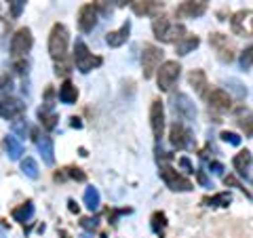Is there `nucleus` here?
I'll use <instances>...</instances> for the list:
<instances>
[{"instance_id":"1","label":"nucleus","mask_w":253,"mask_h":238,"mask_svg":"<svg viewBox=\"0 0 253 238\" xmlns=\"http://www.w3.org/2000/svg\"><path fill=\"white\" fill-rule=\"evenodd\" d=\"M152 32L158 40L163 42H179L186 36V28L181 23H171L167 15H154L152 19Z\"/></svg>"},{"instance_id":"2","label":"nucleus","mask_w":253,"mask_h":238,"mask_svg":"<svg viewBox=\"0 0 253 238\" xmlns=\"http://www.w3.org/2000/svg\"><path fill=\"white\" fill-rule=\"evenodd\" d=\"M68 40H70V36H68L66 26H63V23H55V26L51 28V34H49V55L55 61L66 57Z\"/></svg>"},{"instance_id":"3","label":"nucleus","mask_w":253,"mask_h":238,"mask_svg":"<svg viewBox=\"0 0 253 238\" xmlns=\"http://www.w3.org/2000/svg\"><path fill=\"white\" fill-rule=\"evenodd\" d=\"M26 114V104L21 99L13 97L9 91L0 89V116L6 118V120H15Z\"/></svg>"},{"instance_id":"4","label":"nucleus","mask_w":253,"mask_h":238,"mask_svg":"<svg viewBox=\"0 0 253 238\" xmlns=\"http://www.w3.org/2000/svg\"><path fill=\"white\" fill-rule=\"evenodd\" d=\"M74 63L83 74H86V72H91L93 68L101 66V57H95V55L89 51V46L84 44V40L78 38L76 44H74Z\"/></svg>"},{"instance_id":"5","label":"nucleus","mask_w":253,"mask_h":238,"mask_svg":"<svg viewBox=\"0 0 253 238\" xmlns=\"http://www.w3.org/2000/svg\"><path fill=\"white\" fill-rule=\"evenodd\" d=\"M181 74V66L177 61H163L161 68L156 72V82L161 91H171V86L177 82V78Z\"/></svg>"},{"instance_id":"6","label":"nucleus","mask_w":253,"mask_h":238,"mask_svg":"<svg viewBox=\"0 0 253 238\" xmlns=\"http://www.w3.org/2000/svg\"><path fill=\"white\" fill-rule=\"evenodd\" d=\"M163 49H158L156 44H144V53H141V72L144 78H152L154 72L161 68L163 63Z\"/></svg>"},{"instance_id":"7","label":"nucleus","mask_w":253,"mask_h":238,"mask_svg":"<svg viewBox=\"0 0 253 238\" xmlns=\"http://www.w3.org/2000/svg\"><path fill=\"white\" fill-rule=\"evenodd\" d=\"M161 177H163L165 184H167V188L173 190V192H190V190L194 188L192 181L188 177H184L181 173H177L169 164H161Z\"/></svg>"},{"instance_id":"8","label":"nucleus","mask_w":253,"mask_h":238,"mask_svg":"<svg viewBox=\"0 0 253 238\" xmlns=\"http://www.w3.org/2000/svg\"><path fill=\"white\" fill-rule=\"evenodd\" d=\"M209 44H211V49L215 51L217 59H219L221 63H232V61H234L236 53H234L232 42L228 40V36H224V34H219V32H215V34H211V36H209Z\"/></svg>"},{"instance_id":"9","label":"nucleus","mask_w":253,"mask_h":238,"mask_svg":"<svg viewBox=\"0 0 253 238\" xmlns=\"http://www.w3.org/2000/svg\"><path fill=\"white\" fill-rule=\"evenodd\" d=\"M32 44H34V38H32V30L30 28H21L13 34L11 38V55L13 57H26L32 51Z\"/></svg>"},{"instance_id":"10","label":"nucleus","mask_w":253,"mask_h":238,"mask_svg":"<svg viewBox=\"0 0 253 238\" xmlns=\"http://www.w3.org/2000/svg\"><path fill=\"white\" fill-rule=\"evenodd\" d=\"M230 28L236 36H253V11H236L230 19Z\"/></svg>"},{"instance_id":"11","label":"nucleus","mask_w":253,"mask_h":238,"mask_svg":"<svg viewBox=\"0 0 253 238\" xmlns=\"http://www.w3.org/2000/svg\"><path fill=\"white\" fill-rule=\"evenodd\" d=\"M171 104H173V112H175L181 120H194V118H196V108H194L192 99H190L186 93L173 95Z\"/></svg>"},{"instance_id":"12","label":"nucleus","mask_w":253,"mask_h":238,"mask_svg":"<svg viewBox=\"0 0 253 238\" xmlns=\"http://www.w3.org/2000/svg\"><path fill=\"white\" fill-rule=\"evenodd\" d=\"M150 129H152V135H154L156 141L163 137V131H165V108H163L161 99H154L152 104H150Z\"/></svg>"},{"instance_id":"13","label":"nucleus","mask_w":253,"mask_h":238,"mask_svg":"<svg viewBox=\"0 0 253 238\" xmlns=\"http://www.w3.org/2000/svg\"><path fill=\"white\" fill-rule=\"evenodd\" d=\"M232 108V99L224 89H213L209 95V112H215V114H224V112H230Z\"/></svg>"},{"instance_id":"14","label":"nucleus","mask_w":253,"mask_h":238,"mask_svg":"<svg viewBox=\"0 0 253 238\" xmlns=\"http://www.w3.org/2000/svg\"><path fill=\"white\" fill-rule=\"evenodd\" d=\"M205 13H207V4H205L203 0H184L175 9L177 17H190V19L203 17Z\"/></svg>"},{"instance_id":"15","label":"nucleus","mask_w":253,"mask_h":238,"mask_svg":"<svg viewBox=\"0 0 253 238\" xmlns=\"http://www.w3.org/2000/svg\"><path fill=\"white\" fill-rule=\"evenodd\" d=\"M169 141H171L173 148L184 150L190 146V141H192V133H190L181 122H173L171 129H169Z\"/></svg>"},{"instance_id":"16","label":"nucleus","mask_w":253,"mask_h":238,"mask_svg":"<svg viewBox=\"0 0 253 238\" xmlns=\"http://www.w3.org/2000/svg\"><path fill=\"white\" fill-rule=\"evenodd\" d=\"M34 135V141L38 146V152H41L44 164H53L55 162V146H53V139L49 135H38V131H32Z\"/></svg>"},{"instance_id":"17","label":"nucleus","mask_w":253,"mask_h":238,"mask_svg":"<svg viewBox=\"0 0 253 238\" xmlns=\"http://www.w3.org/2000/svg\"><path fill=\"white\" fill-rule=\"evenodd\" d=\"M95 26H97V9L93 4H84L78 11V28L83 32H93Z\"/></svg>"},{"instance_id":"18","label":"nucleus","mask_w":253,"mask_h":238,"mask_svg":"<svg viewBox=\"0 0 253 238\" xmlns=\"http://www.w3.org/2000/svg\"><path fill=\"white\" fill-rule=\"evenodd\" d=\"M129 34H131V21H125L118 30L108 32L106 42H108V46H112V49H118V46H123L126 40H129Z\"/></svg>"},{"instance_id":"19","label":"nucleus","mask_w":253,"mask_h":238,"mask_svg":"<svg viewBox=\"0 0 253 238\" xmlns=\"http://www.w3.org/2000/svg\"><path fill=\"white\" fill-rule=\"evenodd\" d=\"M232 166L236 169V173H239L241 177L247 179L249 177V171L253 169V156L249 150H243V152H239L234 158H232Z\"/></svg>"},{"instance_id":"20","label":"nucleus","mask_w":253,"mask_h":238,"mask_svg":"<svg viewBox=\"0 0 253 238\" xmlns=\"http://www.w3.org/2000/svg\"><path fill=\"white\" fill-rule=\"evenodd\" d=\"M131 11L139 15V17H144V15H154V11H158L163 6L161 0H131L129 2Z\"/></svg>"},{"instance_id":"21","label":"nucleus","mask_w":253,"mask_h":238,"mask_svg":"<svg viewBox=\"0 0 253 238\" xmlns=\"http://www.w3.org/2000/svg\"><path fill=\"white\" fill-rule=\"evenodd\" d=\"M188 82L190 86L196 91L199 97H207V91H209V82H207V76H205L203 70H192L188 74Z\"/></svg>"},{"instance_id":"22","label":"nucleus","mask_w":253,"mask_h":238,"mask_svg":"<svg viewBox=\"0 0 253 238\" xmlns=\"http://www.w3.org/2000/svg\"><path fill=\"white\" fill-rule=\"evenodd\" d=\"M76 99H78V89L72 84V80L66 78L63 84L59 86V101L66 106H72V104H76Z\"/></svg>"},{"instance_id":"23","label":"nucleus","mask_w":253,"mask_h":238,"mask_svg":"<svg viewBox=\"0 0 253 238\" xmlns=\"http://www.w3.org/2000/svg\"><path fill=\"white\" fill-rule=\"evenodd\" d=\"M199 44H201L199 36L196 34H186L179 42H175V49H177V55H188L190 51H194Z\"/></svg>"},{"instance_id":"24","label":"nucleus","mask_w":253,"mask_h":238,"mask_svg":"<svg viewBox=\"0 0 253 238\" xmlns=\"http://www.w3.org/2000/svg\"><path fill=\"white\" fill-rule=\"evenodd\" d=\"M32 215H34V202H32V200H26L23 204H19V207L13 209V219L19 221V224H26V221H30Z\"/></svg>"},{"instance_id":"25","label":"nucleus","mask_w":253,"mask_h":238,"mask_svg":"<svg viewBox=\"0 0 253 238\" xmlns=\"http://www.w3.org/2000/svg\"><path fill=\"white\" fill-rule=\"evenodd\" d=\"M4 148H6V152H9L11 160H19L21 154H23V146H21V141L15 137V135H6L4 137Z\"/></svg>"},{"instance_id":"26","label":"nucleus","mask_w":253,"mask_h":238,"mask_svg":"<svg viewBox=\"0 0 253 238\" xmlns=\"http://www.w3.org/2000/svg\"><path fill=\"white\" fill-rule=\"evenodd\" d=\"M99 204H101V198H99L97 188L89 186V188L84 190V207L89 209V211H97V209H99Z\"/></svg>"},{"instance_id":"27","label":"nucleus","mask_w":253,"mask_h":238,"mask_svg":"<svg viewBox=\"0 0 253 238\" xmlns=\"http://www.w3.org/2000/svg\"><path fill=\"white\" fill-rule=\"evenodd\" d=\"M38 118H41V124L44 126L46 131H53L55 126H57V114L55 112H51V110H44V108H41L38 110Z\"/></svg>"},{"instance_id":"28","label":"nucleus","mask_w":253,"mask_h":238,"mask_svg":"<svg viewBox=\"0 0 253 238\" xmlns=\"http://www.w3.org/2000/svg\"><path fill=\"white\" fill-rule=\"evenodd\" d=\"M205 204H209V207H228V204L232 202V194L230 192H219L211 198H205L203 200Z\"/></svg>"},{"instance_id":"29","label":"nucleus","mask_w":253,"mask_h":238,"mask_svg":"<svg viewBox=\"0 0 253 238\" xmlns=\"http://www.w3.org/2000/svg\"><path fill=\"white\" fill-rule=\"evenodd\" d=\"M21 171L26 173V175L30 177V179H38V175H41V171H38V164H36V160L34 158H23L21 160Z\"/></svg>"},{"instance_id":"30","label":"nucleus","mask_w":253,"mask_h":238,"mask_svg":"<svg viewBox=\"0 0 253 238\" xmlns=\"http://www.w3.org/2000/svg\"><path fill=\"white\" fill-rule=\"evenodd\" d=\"M165 228H167V217H165L163 211H156L154 215H152V230H154L158 236H163Z\"/></svg>"},{"instance_id":"31","label":"nucleus","mask_w":253,"mask_h":238,"mask_svg":"<svg viewBox=\"0 0 253 238\" xmlns=\"http://www.w3.org/2000/svg\"><path fill=\"white\" fill-rule=\"evenodd\" d=\"M226 86H228V91H232L239 99H245V97H247V89H245V86H243L239 80H236V78H228V80H226Z\"/></svg>"},{"instance_id":"32","label":"nucleus","mask_w":253,"mask_h":238,"mask_svg":"<svg viewBox=\"0 0 253 238\" xmlns=\"http://www.w3.org/2000/svg\"><path fill=\"white\" fill-rule=\"evenodd\" d=\"M63 177H72L76 181H84L86 179L84 173L81 169H74V166H70V169H63V173H57V175H55V179H63Z\"/></svg>"},{"instance_id":"33","label":"nucleus","mask_w":253,"mask_h":238,"mask_svg":"<svg viewBox=\"0 0 253 238\" xmlns=\"http://www.w3.org/2000/svg\"><path fill=\"white\" fill-rule=\"evenodd\" d=\"M114 0H95V9H97V15H104V17H110L114 11V6H112Z\"/></svg>"},{"instance_id":"34","label":"nucleus","mask_w":253,"mask_h":238,"mask_svg":"<svg viewBox=\"0 0 253 238\" xmlns=\"http://www.w3.org/2000/svg\"><path fill=\"white\" fill-rule=\"evenodd\" d=\"M239 126L243 129V133L247 135V137H253V116L251 114L239 118Z\"/></svg>"},{"instance_id":"35","label":"nucleus","mask_w":253,"mask_h":238,"mask_svg":"<svg viewBox=\"0 0 253 238\" xmlns=\"http://www.w3.org/2000/svg\"><path fill=\"white\" fill-rule=\"evenodd\" d=\"M253 66V44L249 46V49H245L243 55H241V68L243 70H249Z\"/></svg>"},{"instance_id":"36","label":"nucleus","mask_w":253,"mask_h":238,"mask_svg":"<svg viewBox=\"0 0 253 238\" xmlns=\"http://www.w3.org/2000/svg\"><path fill=\"white\" fill-rule=\"evenodd\" d=\"M13 131L26 137V131H28V122H26V118H23V116L15 118V120H13Z\"/></svg>"},{"instance_id":"37","label":"nucleus","mask_w":253,"mask_h":238,"mask_svg":"<svg viewBox=\"0 0 253 238\" xmlns=\"http://www.w3.org/2000/svg\"><path fill=\"white\" fill-rule=\"evenodd\" d=\"M219 137H221V139H224V141H226V144H230V146H241V137H239V135H236V133H230V131H224V133H221V135H219Z\"/></svg>"},{"instance_id":"38","label":"nucleus","mask_w":253,"mask_h":238,"mask_svg":"<svg viewBox=\"0 0 253 238\" xmlns=\"http://www.w3.org/2000/svg\"><path fill=\"white\" fill-rule=\"evenodd\" d=\"M63 59H66V57H63ZM63 59H59L57 66H55V74H57V76H68L70 74V63H66Z\"/></svg>"},{"instance_id":"39","label":"nucleus","mask_w":253,"mask_h":238,"mask_svg":"<svg viewBox=\"0 0 253 238\" xmlns=\"http://www.w3.org/2000/svg\"><path fill=\"white\" fill-rule=\"evenodd\" d=\"M224 184H226V186H234V188H239L241 192H245V196H249V192H247V190H245V186H243V184H241V181L236 179V177H232V175L224 177Z\"/></svg>"},{"instance_id":"40","label":"nucleus","mask_w":253,"mask_h":238,"mask_svg":"<svg viewBox=\"0 0 253 238\" xmlns=\"http://www.w3.org/2000/svg\"><path fill=\"white\" fill-rule=\"evenodd\" d=\"M23 4H26V0H15V2L11 4V15H13V17H19Z\"/></svg>"},{"instance_id":"41","label":"nucleus","mask_w":253,"mask_h":238,"mask_svg":"<svg viewBox=\"0 0 253 238\" xmlns=\"http://www.w3.org/2000/svg\"><path fill=\"white\" fill-rule=\"evenodd\" d=\"M81 226H83L84 230H95V228H97V221L91 219V217H83V219H81Z\"/></svg>"},{"instance_id":"42","label":"nucleus","mask_w":253,"mask_h":238,"mask_svg":"<svg viewBox=\"0 0 253 238\" xmlns=\"http://www.w3.org/2000/svg\"><path fill=\"white\" fill-rule=\"evenodd\" d=\"M209 169H211L213 173H217V175H221V173H224V164H221V162H215V160H211V162H209Z\"/></svg>"},{"instance_id":"43","label":"nucleus","mask_w":253,"mask_h":238,"mask_svg":"<svg viewBox=\"0 0 253 238\" xmlns=\"http://www.w3.org/2000/svg\"><path fill=\"white\" fill-rule=\"evenodd\" d=\"M15 70H17L19 74H26L28 72V61H17L15 63Z\"/></svg>"},{"instance_id":"44","label":"nucleus","mask_w":253,"mask_h":238,"mask_svg":"<svg viewBox=\"0 0 253 238\" xmlns=\"http://www.w3.org/2000/svg\"><path fill=\"white\" fill-rule=\"evenodd\" d=\"M179 164L184 166V169H186L188 173H194V169H192V164H190V160H188V158H179Z\"/></svg>"},{"instance_id":"45","label":"nucleus","mask_w":253,"mask_h":238,"mask_svg":"<svg viewBox=\"0 0 253 238\" xmlns=\"http://www.w3.org/2000/svg\"><path fill=\"white\" fill-rule=\"evenodd\" d=\"M196 175H199V181H201L203 186H209V181H207V175H205L203 171H196Z\"/></svg>"},{"instance_id":"46","label":"nucleus","mask_w":253,"mask_h":238,"mask_svg":"<svg viewBox=\"0 0 253 238\" xmlns=\"http://www.w3.org/2000/svg\"><path fill=\"white\" fill-rule=\"evenodd\" d=\"M70 120H72V122H70V124H72L74 126V129H81V126H83V122H81V118H70Z\"/></svg>"},{"instance_id":"47","label":"nucleus","mask_w":253,"mask_h":238,"mask_svg":"<svg viewBox=\"0 0 253 238\" xmlns=\"http://www.w3.org/2000/svg\"><path fill=\"white\" fill-rule=\"evenodd\" d=\"M68 204H70V211H72V213H78V204H76L74 200H68Z\"/></svg>"},{"instance_id":"48","label":"nucleus","mask_w":253,"mask_h":238,"mask_svg":"<svg viewBox=\"0 0 253 238\" xmlns=\"http://www.w3.org/2000/svg\"><path fill=\"white\" fill-rule=\"evenodd\" d=\"M129 2H131V0H114V4H116V6H126Z\"/></svg>"},{"instance_id":"49","label":"nucleus","mask_w":253,"mask_h":238,"mask_svg":"<svg viewBox=\"0 0 253 238\" xmlns=\"http://www.w3.org/2000/svg\"><path fill=\"white\" fill-rule=\"evenodd\" d=\"M9 2H11V4H13V2H15V0H9Z\"/></svg>"}]
</instances>
